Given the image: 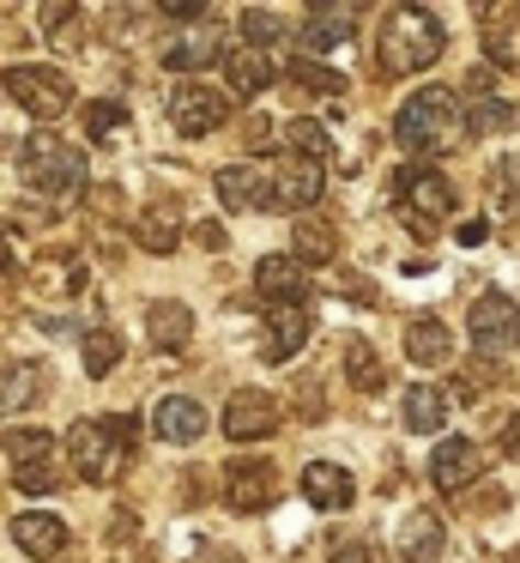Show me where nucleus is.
Masks as SVG:
<instances>
[{
  "instance_id": "nucleus-41",
  "label": "nucleus",
  "mask_w": 520,
  "mask_h": 563,
  "mask_svg": "<svg viewBox=\"0 0 520 563\" xmlns=\"http://www.w3.org/2000/svg\"><path fill=\"white\" fill-rule=\"evenodd\" d=\"M484 236H490V224H484V219H466V224H460V243H466V249H478Z\"/></svg>"
},
{
  "instance_id": "nucleus-7",
  "label": "nucleus",
  "mask_w": 520,
  "mask_h": 563,
  "mask_svg": "<svg viewBox=\"0 0 520 563\" xmlns=\"http://www.w3.org/2000/svg\"><path fill=\"white\" fill-rule=\"evenodd\" d=\"M466 328H472V345H478L484 357H508L520 345V303L508 291H484L478 303H472Z\"/></svg>"
},
{
  "instance_id": "nucleus-20",
  "label": "nucleus",
  "mask_w": 520,
  "mask_h": 563,
  "mask_svg": "<svg viewBox=\"0 0 520 563\" xmlns=\"http://www.w3.org/2000/svg\"><path fill=\"white\" fill-rule=\"evenodd\" d=\"M442 539H447L442 515L418 509V515H406V527H399V558H406V563H430L435 551H442Z\"/></svg>"
},
{
  "instance_id": "nucleus-17",
  "label": "nucleus",
  "mask_w": 520,
  "mask_h": 563,
  "mask_svg": "<svg viewBox=\"0 0 520 563\" xmlns=\"http://www.w3.org/2000/svg\"><path fill=\"white\" fill-rule=\"evenodd\" d=\"M152 430H157L164 442H200V437H206V406H200V400H181V394H169V400H157Z\"/></svg>"
},
{
  "instance_id": "nucleus-6",
  "label": "nucleus",
  "mask_w": 520,
  "mask_h": 563,
  "mask_svg": "<svg viewBox=\"0 0 520 563\" xmlns=\"http://www.w3.org/2000/svg\"><path fill=\"white\" fill-rule=\"evenodd\" d=\"M0 86H7V98L19 103V110H31L36 122H55V115L73 103V86H67L60 67H7Z\"/></svg>"
},
{
  "instance_id": "nucleus-40",
  "label": "nucleus",
  "mask_w": 520,
  "mask_h": 563,
  "mask_svg": "<svg viewBox=\"0 0 520 563\" xmlns=\"http://www.w3.org/2000/svg\"><path fill=\"white\" fill-rule=\"evenodd\" d=\"M333 563H369V545H363V539H345V545L333 551Z\"/></svg>"
},
{
  "instance_id": "nucleus-37",
  "label": "nucleus",
  "mask_w": 520,
  "mask_h": 563,
  "mask_svg": "<svg viewBox=\"0 0 520 563\" xmlns=\"http://www.w3.org/2000/svg\"><path fill=\"white\" fill-rule=\"evenodd\" d=\"M490 195L520 212V158H496L490 164Z\"/></svg>"
},
{
  "instance_id": "nucleus-12",
  "label": "nucleus",
  "mask_w": 520,
  "mask_h": 563,
  "mask_svg": "<svg viewBox=\"0 0 520 563\" xmlns=\"http://www.w3.org/2000/svg\"><path fill=\"white\" fill-rule=\"evenodd\" d=\"M266 188H273V207L309 212L314 200H321L327 176H321V164H314V158H285V164H278V176H273Z\"/></svg>"
},
{
  "instance_id": "nucleus-22",
  "label": "nucleus",
  "mask_w": 520,
  "mask_h": 563,
  "mask_svg": "<svg viewBox=\"0 0 520 563\" xmlns=\"http://www.w3.org/2000/svg\"><path fill=\"white\" fill-rule=\"evenodd\" d=\"M145 333H152V345H164V352H181L193 333V316L181 303H152L145 309Z\"/></svg>"
},
{
  "instance_id": "nucleus-2",
  "label": "nucleus",
  "mask_w": 520,
  "mask_h": 563,
  "mask_svg": "<svg viewBox=\"0 0 520 563\" xmlns=\"http://www.w3.org/2000/svg\"><path fill=\"white\" fill-rule=\"evenodd\" d=\"M442 19H430L423 7H394L387 13V31H381V49H375V74L381 79H399V74H418L442 55Z\"/></svg>"
},
{
  "instance_id": "nucleus-4",
  "label": "nucleus",
  "mask_w": 520,
  "mask_h": 563,
  "mask_svg": "<svg viewBox=\"0 0 520 563\" xmlns=\"http://www.w3.org/2000/svg\"><path fill=\"white\" fill-rule=\"evenodd\" d=\"M19 176H24V188H36L48 200H73L85 188V152L55 140V134H36L19 152Z\"/></svg>"
},
{
  "instance_id": "nucleus-19",
  "label": "nucleus",
  "mask_w": 520,
  "mask_h": 563,
  "mask_svg": "<svg viewBox=\"0 0 520 563\" xmlns=\"http://www.w3.org/2000/svg\"><path fill=\"white\" fill-rule=\"evenodd\" d=\"M224 79H230V91H236V103H248V98H261V91L273 86V62H266L261 49H230L224 55Z\"/></svg>"
},
{
  "instance_id": "nucleus-13",
  "label": "nucleus",
  "mask_w": 520,
  "mask_h": 563,
  "mask_svg": "<svg viewBox=\"0 0 520 563\" xmlns=\"http://www.w3.org/2000/svg\"><path fill=\"white\" fill-rule=\"evenodd\" d=\"M478 473H484L478 442H466V437H442V442H435V454H430V478H435L442 490H466Z\"/></svg>"
},
{
  "instance_id": "nucleus-32",
  "label": "nucleus",
  "mask_w": 520,
  "mask_h": 563,
  "mask_svg": "<svg viewBox=\"0 0 520 563\" xmlns=\"http://www.w3.org/2000/svg\"><path fill=\"white\" fill-rule=\"evenodd\" d=\"M460 122H466V134H496V128H508V110L490 98V91H478V98L460 110Z\"/></svg>"
},
{
  "instance_id": "nucleus-24",
  "label": "nucleus",
  "mask_w": 520,
  "mask_h": 563,
  "mask_svg": "<svg viewBox=\"0 0 520 563\" xmlns=\"http://www.w3.org/2000/svg\"><path fill=\"white\" fill-rule=\"evenodd\" d=\"M261 176L254 170H218V200H224L230 212H254V207H266L273 212V195H261Z\"/></svg>"
},
{
  "instance_id": "nucleus-43",
  "label": "nucleus",
  "mask_w": 520,
  "mask_h": 563,
  "mask_svg": "<svg viewBox=\"0 0 520 563\" xmlns=\"http://www.w3.org/2000/svg\"><path fill=\"white\" fill-rule=\"evenodd\" d=\"M164 13H169V19H200V13H206V7H200V0H169Z\"/></svg>"
},
{
  "instance_id": "nucleus-36",
  "label": "nucleus",
  "mask_w": 520,
  "mask_h": 563,
  "mask_svg": "<svg viewBox=\"0 0 520 563\" xmlns=\"http://www.w3.org/2000/svg\"><path fill=\"white\" fill-rule=\"evenodd\" d=\"M140 243L152 249V255H169V249H176V212H145V219H140Z\"/></svg>"
},
{
  "instance_id": "nucleus-39",
  "label": "nucleus",
  "mask_w": 520,
  "mask_h": 563,
  "mask_svg": "<svg viewBox=\"0 0 520 563\" xmlns=\"http://www.w3.org/2000/svg\"><path fill=\"white\" fill-rule=\"evenodd\" d=\"M278 146V128L273 122H248V152H273Z\"/></svg>"
},
{
  "instance_id": "nucleus-11",
  "label": "nucleus",
  "mask_w": 520,
  "mask_h": 563,
  "mask_svg": "<svg viewBox=\"0 0 520 563\" xmlns=\"http://www.w3.org/2000/svg\"><path fill=\"white\" fill-rule=\"evenodd\" d=\"M302 345H309V309L302 303H266V340H261L266 364H285Z\"/></svg>"
},
{
  "instance_id": "nucleus-10",
  "label": "nucleus",
  "mask_w": 520,
  "mask_h": 563,
  "mask_svg": "<svg viewBox=\"0 0 520 563\" xmlns=\"http://www.w3.org/2000/svg\"><path fill=\"white\" fill-rule=\"evenodd\" d=\"M273 430H278V400L273 394H261V388L230 394V406H224V437L230 442H261V437H273Z\"/></svg>"
},
{
  "instance_id": "nucleus-3",
  "label": "nucleus",
  "mask_w": 520,
  "mask_h": 563,
  "mask_svg": "<svg viewBox=\"0 0 520 563\" xmlns=\"http://www.w3.org/2000/svg\"><path fill=\"white\" fill-rule=\"evenodd\" d=\"M133 418H85V424L67 430V461L79 478H91V485H109L115 478V466L128 461L133 449Z\"/></svg>"
},
{
  "instance_id": "nucleus-33",
  "label": "nucleus",
  "mask_w": 520,
  "mask_h": 563,
  "mask_svg": "<svg viewBox=\"0 0 520 563\" xmlns=\"http://www.w3.org/2000/svg\"><path fill=\"white\" fill-rule=\"evenodd\" d=\"M7 454H12V466H36V461H48V454H55V437H48V430H12Z\"/></svg>"
},
{
  "instance_id": "nucleus-8",
  "label": "nucleus",
  "mask_w": 520,
  "mask_h": 563,
  "mask_svg": "<svg viewBox=\"0 0 520 563\" xmlns=\"http://www.w3.org/2000/svg\"><path fill=\"white\" fill-rule=\"evenodd\" d=\"M224 115H230V98H224V91H212V86H193V79H188L181 91H169V122H176V134H188V140L224 128Z\"/></svg>"
},
{
  "instance_id": "nucleus-5",
  "label": "nucleus",
  "mask_w": 520,
  "mask_h": 563,
  "mask_svg": "<svg viewBox=\"0 0 520 563\" xmlns=\"http://www.w3.org/2000/svg\"><path fill=\"white\" fill-rule=\"evenodd\" d=\"M394 207L418 236H435V224L460 207V188L447 183L442 170H430V164H411V170H399V183H394Z\"/></svg>"
},
{
  "instance_id": "nucleus-21",
  "label": "nucleus",
  "mask_w": 520,
  "mask_h": 563,
  "mask_svg": "<svg viewBox=\"0 0 520 563\" xmlns=\"http://www.w3.org/2000/svg\"><path fill=\"white\" fill-rule=\"evenodd\" d=\"M43 400V369L36 364H0V418Z\"/></svg>"
},
{
  "instance_id": "nucleus-1",
  "label": "nucleus",
  "mask_w": 520,
  "mask_h": 563,
  "mask_svg": "<svg viewBox=\"0 0 520 563\" xmlns=\"http://www.w3.org/2000/svg\"><path fill=\"white\" fill-rule=\"evenodd\" d=\"M394 140L406 152H418V158H430V152H454L460 140H466V122H460L454 91H442V86L411 91L406 110L394 115Z\"/></svg>"
},
{
  "instance_id": "nucleus-16",
  "label": "nucleus",
  "mask_w": 520,
  "mask_h": 563,
  "mask_svg": "<svg viewBox=\"0 0 520 563\" xmlns=\"http://www.w3.org/2000/svg\"><path fill=\"white\" fill-rule=\"evenodd\" d=\"M12 545H19L24 558H55V551L67 545V521H60V515L31 509V515H19V521H12Z\"/></svg>"
},
{
  "instance_id": "nucleus-31",
  "label": "nucleus",
  "mask_w": 520,
  "mask_h": 563,
  "mask_svg": "<svg viewBox=\"0 0 520 563\" xmlns=\"http://www.w3.org/2000/svg\"><path fill=\"white\" fill-rule=\"evenodd\" d=\"M285 146H290V158H314V164H321L333 140H327L321 122H285Z\"/></svg>"
},
{
  "instance_id": "nucleus-27",
  "label": "nucleus",
  "mask_w": 520,
  "mask_h": 563,
  "mask_svg": "<svg viewBox=\"0 0 520 563\" xmlns=\"http://www.w3.org/2000/svg\"><path fill=\"white\" fill-rule=\"evenodd\" d=\"M333 255H339V236H333V224H321V219H302V224H297V267H327Z\"/></svg>"
},
{
  "instance_id": "nucleus-34",
  "label": "nucleus",
  "mask_w": 520,
  "mask_h": 563,
  "mask_svg": "<svg viewBox=\"0 0 520 563\" xmlns=\"http://www.w3.org/2000/svg\"><path fill=\"white\" fill-rule=\"evenodd\" d=\"M121 364V340L115 333H85V376H109V369Z\"/></svg>"
},
{
  "instance_id": "nucleus-38",
  "label": "nucleus",
  "mask_w": 520,
  "mask_h": 563,
  "mask_svg": "<svg viewBox=\"0 0 520 563\" xmlns=\"http://www.w3.org/2000/svg\"><path fill=\"white\" fill-rule=\"evenodd\" d=\"M19 490H31V497H48V490H60V473L48 461L36 466H19Z\"/></svg>"
},
{
  "instance_id": "nucleus-44",
  "label": "nucleus",
  "mask_w": 520,
  "mask_h": 563,
  "mask_svg": "<svg viewBox=\"0 0 520 563\" xmlns=\"http://www.w3.org/2000/svg\"><path fill=\"white\" fill-rule=\"evenodd\" d=\"M502 454H515V461H520V412L508 418V430H502Z\"/></svg>"
},
{
  "instance_id": "nucleus-30",
  "label": "nucleus",
  "mask_w": 520,
  "mask_h": 563,
  "mask_svg": "<svg viewBox=\"0 0 520 563\" xmlns=\"http://www.w3.org/2000/svg\"><path fill=\"white\" fill-rule=\"evenodd\" d=\"M121 128H128V103H115V98L85 103V140H109V134H121Z\"/></svg>"
},
{
  "instance_id": "nucleus-14",
  "label": "nucleus",
  "mask_w": 520,
  "mask_h": 563,
  "mask_svg": "<svg viewBox=\"0 0 520 563\" xmlns=\"http://www.w3.org/2000/svg\"><path fill=\"white\" fill-rule=\"evenodd\" d=\"M357 25H363V7H309V19H302V49L333 55Z\"/></svg>"
},
{
  "instance_id": "nucleus-9",
  "label": "nucleus",
  "mask_w": 520,
  "mask_h": 563,
  "mask_svg": "<svg viewBox=\"0 0 520 563\" xmlns=\"http://www.w3.org/2000/svg\"><path fill=\"white\" fill-rule=\"evenodd\" d=\"M278 490H285V485H278V473H273L266 461H236V466L224 473V503H230L236 515H261V509H273Z\"/></svg>"
},
{
  "instance_id": "nucleus-45",
  "label": "nucleus",
  "mask_w": 520,
  "mask_h": 563,
  "mask_svg": "<svg viewBox=\"0 0 520 563\" xmlns=\"http://www.w3.org/2000/svg\"><path fill=\"white\" fill-rule=\"evenodd\" d=\"M193 236H200V249H224V231H218V224H193Z\"/></svg>"
},
{
  "instance_id": "nucleus-28",
  "label": "nucleus",
  "mask_w": 520,
  "mask_h": 563,
  "mask_svg": "<svg viewBox=\"0 0 520 563\" xmlns=\"http://www.w3.org/2000/svg\"><path fill=\"white\" fill-rule=\"evenodd\" d=\"M285 79H290V86H302V91H314V98L345 91V79H339L333 67H314V62H302V55H290V62H285Z\"/></svg>"
},
{
  "instance_id": "nucleus-25",
  "label": "nucleus",
  "mask_w": 520,
  "mask_h": 563,
  "mask_svg": "<svg viewBox=\"0 0 520 563\" xmlns=\"http://www.w3.org/2000/svg\"><path fill=\"white\" fill-rule=\"evenodd\" d=\"M447 424V400H442V388L435 382H411V394H406V430H442Z\"/></svg>"
},
{
  "instance_id": "nucleus-26",
  "label": "nucleus",
  "mask_w": 520,
  "mask_h": 563,
  "mask_svg": "<svg viewBox=\"0 0 520 563\" xmlns=\"http://www.w3.org/2000/svg\"><path fill=\"white\" fill-rule=\"evenodd\" d=\"M345 382L357 394H375L387 382V369H381V357H375L369 340H345Z\"/></svg>"
},
{
  "instance_id": "nucleus-42",
  "label": "nucleus",
  "mask_w": 520,
  "mask_h": 563,
  "mask_svg": "<svg viewBox=\"0 0 520 563\" xmlns=\"http://www.w3.org/2000/svg\"><path fill=\"white\" fill-rule=\"evenodd\" d=\"M36 19H43V31H60V25H67V19H73V7H43V13H36Z\"/></svg>"
},
{
  "instance_id": "nucleus-18",
  "label": "nucleus",
  "mask_w": 520,
  "mask_h": 563,
  "mask_svg": "<svg viewBox=\"0 0 520 563\" xmlns=\"http://www.w3.org/2000/svg\"><path fill=\"white\" fill-rule=\"evenodd\" d=\"M302 497L314 503V509H351V497H357V485H351L345 466L333 461H314L309 473H302Z\"/></svg>"
},
{
  "instance_id": "nucleus-35",
  "label": "nucleus",
  "mask_w": 520,
  "mask_h": 563,
  "mask_svg": "<svg viewBox=\"0 0 520 563\" xmlns=\"http://www.w3.org/2000/svg\"><path fill=\"white\" fill-rule=\"evenodd\" d=\"M242 37L248 43H278L285 37V19H278L273 7H242Z\"/></svg>"
},
{
  "instance_id": "nucleus-15",
  "label": "nucleus",
  "mask_w": 520,
  "mask_h": 563,
  "mask_svg": "<svg viewBox=\"0 0 520 563\" xmlns=\"http://www.w3.org/2000/svg\"><path fill=\"white\" fill-rule=\"evenodd\" d=\"M254 291H261L266 303H302L309 279H302L297 255H266L261 267H254Z\"/></svg>"
},
{
  "instance_id": "nucleus-29",
  "label": "nucleus",
  "mask_w": 520,
  "mask_h": 563,
  "mask_svg": "<svg viewBox=\"0 0 520 563\" xmlns=\"http://www.w3.org/2000/svg\"><path fill=\"white\" fill-rule=\"evenodd\" d=\"M212 62H224V49H218V43H206V37H188V43H176V49L164 55L169 74H200V67H212Z\"/></svg>"
},
{
  "instance_id": "nucleus-23",
  "label": "nucleus",
  "mask_w": 520,
  "mask_h": 563,
  "mask_svg": "<svg viewBox=\"0 0 520 563\" xmlns=\"http://www.w3.org/2000/svg\"><path fill=\"white\" fill-rule=\"evenodd\" d=\"M406 357L411 364H423V369H435V364H447V328L435 316H418L406 328Z\"/></svg>"
}]
</instances>
